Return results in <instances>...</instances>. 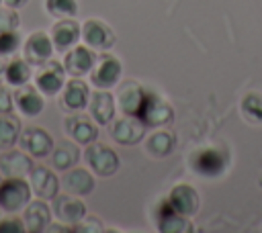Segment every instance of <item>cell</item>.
I'll list each match as a JSON object with an SVG mask.
<instances>
[{"label": "cell", "instance_id": "obj_17", "mask_svg": "<svg viewBox=\"0 0 262 233\" xmlns=\"http://www.w3.org/2000/svg\"><path fill=\"white\" fill-rule=\"evenodd\" d=\"M49 219H51V213H49V206L41 200H35V202H29L27 208H25V229L29 231H45L49 227Z\"/></svg>", "mask_w": 262, "mask_h": 233}, {"label": "cell", "instance_id": "obj_16", "mask_svg": "<svg viewBox=\"0 0 262 233\" xmlns=\"http://www.w3.org/2000/svg\"><path fill=\"white\" fill-rule=\"evenodd\" d=\"M63 67H66V72L72 74V76H84V74H88V72L94 67V55H92V51L86 49V47H74V49L66 55Z\"/></svg>", "mask_w": 262, "mask_h": 233}, {"label": "cell", "instance_id": "obj_3", "mask_svg": "<svg viewBox=\"0 0 262 233\" xmlns=\"http://www.w3.org/2000/svg\"><path fill=\"white\" fill-rule=\"evenodd\" d=\"M137 116L147 127H162V125H168L172 121L174 112H172V106L168 102H164L160 96L147 92V96L143 100V106H141V110H139Z\"/></svg>", "mask_w": 262, "mask_h": 233}, {"label": "cell", "instance_id": "obj_4", "mask_svg": "<svg viewBox=\"0 0 262 233\" xmlns=\"http://www.w3.org/2000/svg\"><path fill=\"white\" fill-rule=\"evenodd\" d=\"M145 135V123L139 116L127 114L125 119H119L111 125V137L121 145H135Z\"/></svg>", "mask_w": 262, "mask_h": 233}, {"label": "cell", "instance_id": "obj_28", "mask_svg": "<svg viewBox=\"0 0 262 233\" xmlns=\"http://www.w3.org/2000/svg\"><path fill=\"white\" fill-rule=\"evenodd\" d=\"M4 76H6L8 84H12V86H20V84H27V80L31 78V69H29V65H27L23 59H14L12 63L6 65Z\"/></svg>", "mask_w": 262, "mask_h": 233}, {"label": "cell", "instance_id": "obj_18", "mask_svg": "<svg viewBox=\"0 0 262 233\" xmlns=\"http://www.w3.org/2000/svg\"><path fill=\"white\" fill-rule=\"evenodd\" d=\"M90 114L98 125H108L115 116V98L104 90L94 92L90 98Z\"/></svg>", "mask_w": 262, "mask_h": 233}, {"label": "cell", "instance_id": "obj_7", "mask_svg": "<svg viewBox=\"0 0 262 233\" xmlns=\"http://www.w3.org/2000/svg\"><path fill=\"white\" fill-rule=\"evenodd\" d=\"M82 37L94 49H108L115 43V33L108 29V25L96 18H90L82 25Z\"/></svg>", "mask_w": 262, "mask_h": 233}, {"label": "cell", "instance_id": "obj_34", "mask_svg": "<svg viewBox=\"0 0 262 233\" xmlns=\"http://www.w3.org/2000/svg\"><path fill=\"white\" fill-rule=\"evenodd\" d=\"M23 229H25V225L18 219H4V221H0V233H6V231H23Z\"/></svg>", "mask_w": 262, "mask_h": 233}, {"label": "cell", "instance_id": "obj_23", "mask_svg": "<svg viewBox=\"0 0 262 233\" xmlns=\"http://www.w3.org/2000/svg\"><path fill=\"white\" fill-rule=\"evenodd\" d=\"M80 35H82V31H80V27H78L74 20H61V22H57V25L53 27V31H51L53 43H55V47H57L59 51L72 47V45L80 39Z\"/></svg>", "mask_w": 262, "mask_h": 233}, {"label": "cell", "instance_id": "obj_22", "mask_svg": "<svg viewBox=\"0 0 262 233\" xmlns=\"http://www.w3.org/2000/svg\"><path fill=\"white\" fill-rule=\"evenodd\" d=\"M78 159H80V149L72 141H61L57 143L55 149H51V166L59 172H68Z\"/></svg>", "mask_w": 262, "mask_h": 233}, {"label": "cell", "instance_id": "obj_14", "mask_svg": "<svg viewBox=\"0 0 262 233\" xmlns=\"http://www.w3.org/2000/svg\"><path fill=\"white\" fill-rule=\"evenodd\" d=\"M66 133L78 143H92V141H96L98 129L88 116L74 114V116L66 119Z\"/></svg>", "mask_w": 262, "mask_h": 233}, {"label": "cell", "instance_id": "obj_33", "mask_svg": "<svg viewBox=\"0 0 262 233\" xmlns=\"http://www.w3.org/2000/svg\"><path fill=\"white\" fill-rule=\"evenodd\" d=\"M12 110V98H10V92L0 86V114H6Z\"/></svg>", "mask_w": 262, "mask_h": 233}, {"label": "cell", "instance_id": "obj_15", "mask_svg": "<svg viewBox=\"0 0 262 233\" xmlns=\"http://www.w3.org/2000/svg\"><path fill=\"white\" fill-rule=\"evenodd\" d=\"M192 166L203 176H219L227 166V157L217 149H203L194 155Z\"/></svg>", "mask_w": 262, "mask_h": 233}, {"label": "cell", "instance_id": "obj_19", "mask_svg": "<svg viewBox=\"0 0 262 233\" xmlns=\"http://www.w3.org/2000/svg\"><path fill=\"white\" fill-rule=\"evenodd\" d=\"M63 188L70 194L84 196V194H90L94 190V178L90 176L88 170H82V168L68 170V174L63 176Z\"/></svg>", "mask_w": 262, "mask_h": 233}, {"label": "cell", "instance_id": "obj_37", "mask_svg": "<svg viewBox=\"0 0 262 233\" xmlns=\"http://www.w3.org/2000/svg\"><path fill=\"white\" fill-rule=\"evenodd\" d=\"M4 69H6V65H4L2 61H0V72H4Z\"/></svg>", "mask_w": 262, "mask_h": 233}, {"label": "cell", "instance_id": "obj_10", "mask_svg": "<svg viewBox=\"0 0 262 233\" xmlns=\"http://www.w3.org/2000/svg\"><path fill=\"white\" fill-rule=\"evenodd\" d=\"M53 211L59 221L63 223H80L86 215V206L82 200L76 198V194H61L53 198Z\"/></svg>", "mask_w": 262, "mask_h": 233}, {"label": "cell", "instance_id": "obj_12", "mask_svg": "<svg viewBox=\"0 0 262 233\" xmlns=\"http://www.w3.org/2000/svg\"><path fill=\"white\" fill-rule=\"evenodd\" d=\"M33 161L25 151H6L0 155V172L6 178H23L31 174Z\"/></svg>", "mask_w": 262, "mask_h": 233}, {"label": "cell", "instance_id": "obj_11", "mask_svg": "<svg viewBox=\"0 0 262 233\" xmlns=\"http://www.w3.org/2000/svg\"><path fill=\"white\" fill-rule=\"evenodd\" d=\"M147 92L135 84V82H125L117 94V102H119V108L125 112V114H133L137 116L141 106H143V100H145Z\"/></svg>", "mask_w": 262, "mask_h": 233}, {"label": "cell", "instance_id": "obj_32", "mask_svg": "<svg viewBox=\"0 0 262 233\" xmlns=\"http://www.w3.org/2000/svg\"><path fill=\"white\" fill-rule=\"evenodd\" d=\"M18 47V35L14 31H0V53H12Z\"/></svg>", "mask_w": 262, "mask_h": 233}, {"label": "cell", "instance_id": "obj_27", "mask_svg": "<svg viewBox=\"0 0 262 233\" xmlns=\"http://www.w3.org/2000/svg\"><path fill=\"white\" fill-rule=\"evenodd\" d=\"M20 135V123L16 116H10V112L0 116V149H10Z\"/></svg>", "mask_w": 262, "mask_h": 233}, {"label": "cell", "instance_id": "obj_24", "mask_svg": "<svg viewBox=\"0 0 262 233\" xmlns=\"http://www.w3.org/2000/svg\"><path fill=\"white\" fill-rule=\"evenodd\" d=\"M16 104H18L20 112L27 114V116H35L43 110V98L31 86H25L23 90L16 92Z\"/></svg>", "mask_w": 262, "mask_h": 233}, {"label": "cell", "instance_id": "obj_1", "mask_svg": "<svg viewBox=\"0 0 262 233\" xmlns=\"http://www.w3.org/2000/svg\"><path fill=\"white\" fill-rule=\"evenodd\" d=\"M31 186L23 178H8L0 184V208L16 213L29 204Z\"/></svg>", "mask_w": 262, "mask_h": 233}, {"label": "cell", "instance_id": "obj_38", "mask_svg": "<svg viewBox=\"0 0 262 233\" xmlns=\"http://www.w3.org/2000/svg\"><path fill=\"white\" fill-rule=\"evenodd\" d=\"M0 184H2V178H0Z\"/></svg>", "mask_w": 262, "mask_h": 233}, {"label": "cell", "instance_id": "obj_36", "mask_svg": "<svg viewBox=\"0 0 262 233\" xmlns=\"http://www.w3.org/2000/svg\"><path fill=\"white\" fill-rule=\"evenodd\" d=\"M6 2V6H10V8H20V6H25L29 0H4Z\"/></svg>", "mask_w": 262, "mask_h": 233}, {"label": "cell", "instance_id": "obj_20", "mask_svg": "<svg viewBox=\"0 0 262 233\" xmlns=\"http://www.w3.org/2000/svg\"><path fill=\"white\" fill-rule=\"evenodd\" d=\"M37 86L45 94H55L63 86V67L55 61H49L39 74H37Z\"/></svg>", "mask_w": 262, "mask_h": 233}, {"label": "cell", "instance_id": "obj_9", "mask_svg": "<svg viewBox=\"0 0 262 233\" xmlns=\"http://www.w3.org/2000/svg\"><path fill=\"white\" fill-rule=\"evenodd\" d=\"M168 204H170L176 213H180V215H184V217H190V215H194V213L199 211V196H196V192L192 190V186H188V184H178V186L172 188V192H170V196H168Z\"/></svg>", "mask_w": 262, "mask_h": 233}, {"label": "cell", "instance_id": "obj_25", "mask_svg": "<svg viewBox=\"0 0 262 233\" xmlns=\"http://www.w3.org/2000/svg\"><path fill=\"white\" fill-rule=\"evenodd\" d=\"M174 149V135L168 131H158L147 137L145 141V151L154 157H164Z\"/></svg>", "mask_w": 262, "mask_h": 233}, {"label": "cell", "instance_id": "obj_30", "mask_svg": "<svg viewBox=\"0 0 262 233\" xmlns=\"http://www.w3.org/2000/svg\"><path fill=\"white\" fill-rule=\"evenodd\" d=\"M242 108H244V114L254 121V123H260L262 121V96L260 94H250L244 98L242 102Z\"/></svg>", "mask_w": 262, "mask_h": 233}, {"label": "cell", "instance_id": "obj_29", "mask_svg": "<svg viewBox=\"0 0 262 233\" xmlns=\"http://www.w3.org/2000/svg\"><path fill=\"white\" fill-rule=\"evenodd\" d=\"M45 8L53 16H74L78 12L76 0H45Z\"/></svg>", "mask_w": 262, "mask_h": 233}, {"label": "cell", "instance_id": "obj_26", "mask_svg": "<svg viewBox=\"0 0 262 233\" xmlns=\"http://www.w3.org/2000/svg\"><path fill=\"white\" fill-rule=\"evenodd\" d=\"M166 206V211H164V215L160 217V231H166V233H180V231H190L192 227H190V223L184 219V215H180V213H176L168 202L164 204Z\"/></svg>", "mask_w": 262, "mask_h": 233}, {"label": "cell", "instance_id": "obj_8", "mask_svg": "<svg viewBox=\"0 0 262 233\" xmlns=\"http://www.w3.org/2000/svg\"><path fill=\"white\" fill-rule=\"evenodd\" d=\"M51 51H53V45H51V39L43 33V31H37L33 35L27 37L25 41V59L29 63H45L49 61L51 57Z\"/></svg>", "mask_w": 262, "mask_h": 233}, {"label": "cell", "instance_id": "obj_13", "mask_svg": "<svg viewBox=\"0 0 262 233\" xmlns=\"http://www.w3.org/2000/svg\"><path fill=\"white\" fill-rule=\"evenodd\" d=\"M119 76H121V63H119V59L113 57V55H104V57H100L98 65L92 69V78L90 80L98 88H111V86L117 84Z\"/></svg>", "mask_w": 262, "mask_h": 233}, {"label": "cell", "instance_id": "obj_21", "mask_svg": "<svg viewBox=\"0 0 262 233\" xmlns=\"http://www.w3.org/2000/svg\"><path fill=\"white\" fill-rule=\"evenodd\" d=\"M63 106H68L70 110H78V108H84L86 102H88V86L86 82L74 78L70 80L66 86H63Z\"/></svg>", "mask_w": 262, "mask_h": 233}, {"label": "cell", "instance_id": "obj_31", "mask_svg": "<svg viewBox=\"0 0 262 233\" xmlns=\"http://www.w3.org/2000/svg\"><path fill=\"white\" fill-rule=\"evenodd\" d=\"M18 14L10 8H0V31H16Z\"/></svg>", "mask_w": 262, "mask_h": 233}, {"label": "cell", "instance_id": "obj_35", "mask_svg": "<svg viewBox=\"0 0 262 233\" xmlns=\"http://www.w3.org/2000/svg\"><path fill=\"white\" fill-rule=\"evenodd\" d=\"M86 223H88V225H78L76 229H78V231H100V229H102V225H100L98 219H88Z\"/></svg>", "mask_w": 262, "mask_h": 233}, {"label": "cell", "instance_id": "obj_6", "mask_svg": "<svg viewBox=\"0 0 262 233\" xmlns=\"http://www.w3.org/2000/svg\"><path fill=\"white\" fill-rule=\"evenodd\" d=\"M31 190L43 198V200H51L57 196L59 190V182L55 178V174L45 168V166H33L31 170Z\"/></svg>", "mask_w": 262, "mask_h": 233}, {"label": "cell", "instance_id": "obj_5", "mask_svg": "<svg viewBox=\"0 0 262 233\" xmlns=\"http://www.w3.org/2000/svg\"><path fill=\"white\" fill-rule=\"evenodd\" d=\"M23 151H27L29 155L33 157H45L51 153L53 149V139L51 135L45 131V129H39V127H27L23 133H20V139H18Z\"/></svg>", "mask_w": 262, "mask_h": 233}, {"label": "cell", "instance_id": "obj_2", "mask_svg": "<svg viewBox=\"0 0 262 233\" xmlns=\"http://www.w3.org/2000/svg\"><path fill=\"white\" fill-rule=\"evenodd\" d=\"M84 157L98 176H113L119 170V155L104 143H88Z\"/></svg>", "mask_w": 262, "mask_h": 233}]
</instances>
